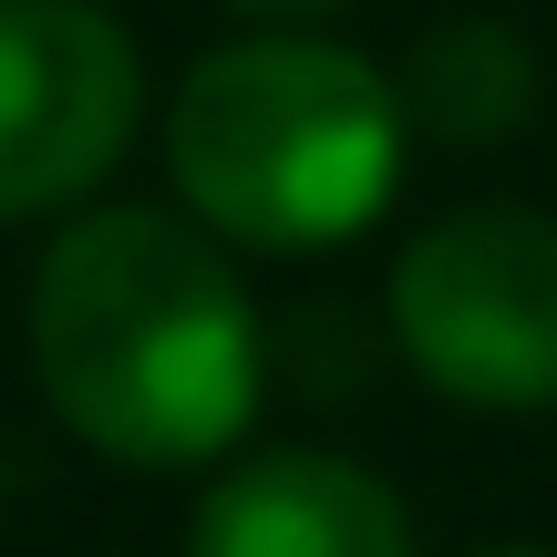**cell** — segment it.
I'll list each match as a JSON object with an SVG mask.
<instances>
[{
    "instance_id": "obj_1",
    "label": "cell",
    "mask_w": 557,
    "mask_h": 557,
    "mask_svg": "<svg viewBox=\"0 0 557 557\" xmlns=\"http://www.w3.org/2000/svg\"><path fill=\"white\" fill-rule=\"evenodd\" d=\"M32 382L83 455L197 475L238 455L269 393V331L238 259L176 207H83L32 269Z\"/></svg>"
},
{
    "instance_id": "obj_2",
    "label": "cell",
    "mask_w": 557,
    "mask_h": 557,
    "mask_svg": "<svg viewBox=\"0 0 557 557\" xmlns=\"http://www.w3.org/2000/svg\"><path fill=\"white\" fill-rule=\"evenodd\" d=\"M403 94L320 32H238L165 94V176L218 248L320 259L351 248L403 186Z\"/></svg>"
},
{
    "instance_id": "obj_3",
    "label": "cell",
    "mask_w": 557,
    "mask_h": 557,
    "mask_svg": "<svg viewBox=\"0 0 557 557\" xmlns=\"http://www.w3.org/2000/svg\"><path fill=\"white\" fill-rule=\"evenodd\" d=\"M382 320L413 382L465 413H557V218L444 207L403 238Z\"/></svg>"
},
{
    "instance_id": "obj_4",
    "label": "cell",
    "mask_w": 557,
    "mask_h": 557,
    "mask_svg": "<svg viewBox=\"0 0 557 557\" xmlns=\"http://www.w3.org/2000/svg\"><path fill=\"white\" fill-rule=\"evenodd\" d=\"M145 124V52L103 0H0V227L73 218Z\"/></svg>"
},
{
    "instance_id": "obj_5",
    "label": "cell",
    "mask_w": 557,
    "mask_h": 557,
    "mask_svg": "<svg viewBox=\"0 0 557 557\" xmlns=\"http://www.w3.org/2000/svg\"><path fill=\"white\" fill-rule=\"evenodd\" d=\"M186 557H423L413 506L331 444H269L207 475Z\"/></svg>"
},
{
    "instance_id": "obj_6",
    "label": "cell",
    "mask_w": 557,
    "mask_h": 557,
    "mask_svg": "<svg viewBox=\"0 0 557 557\" xmlns=\"http://www.w3.org/2000/svg\"><path fill=\"white\" fill-rule=\"evenodd\" d=\"M403 124L434 145H506L537 114V52L506 21H434L413 41V62L393 73Z\"/></svg>"
},
{
    "instance_id": "obj_7",
    "label": "cell",
    "mask_w": 557,
    "mask_h": 557,
    "mask_svg": "<svg viewBox=\"0 0 557 557\" xmlns=\"http://www.w3.org/2000/svg\"><path fill=\"white\" fill-rule=\"evenodd\" d=\"M227 11L269 21V32H289V21H320V11H341V0H227Z\"/></svg>"
},
{
    "instance_id": "obj_8",
    "label": "cell",
    "mask_w": 557,
    "mask_h": 557,
    "mask_svg": "<svg viewBox=\"0 0 557 557\" xmlns=\"http://www.w3.org/2000/svg\"><path fill=\"white\" fill-rule=\"evenodd\" d=\"M485 557H547V547H485Z\"/></svg>"
}]
</instances>
